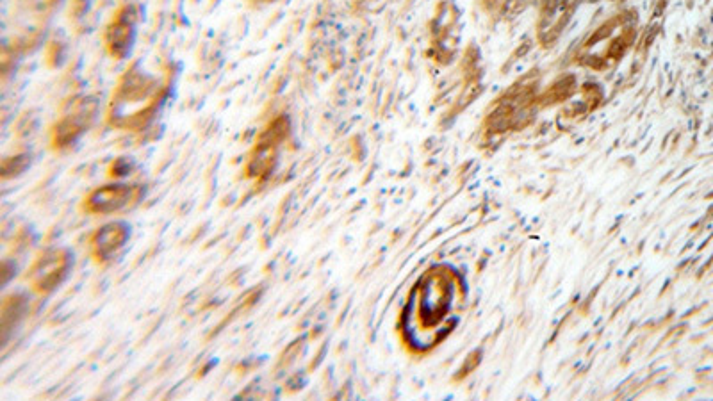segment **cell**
<instances>
[{
	"instance_id": "obj_6",
	"label": "cell",
	"mask_w": 713,
	"mask_h": 401,
	"mask_svg": "<svg viewBox=\"0 0 713 401\" xmlns=\"http://www.w3.org/2000/svg\"><path fill=\"white\" fill-rule=\"evenodd\" d=\"M136 25H138V11L132 6H125L116 13L113 20L107 24L104 33V43L109 56L125 59L131 54L136 38Z\"/></svg>"
},
{
	"instance_id": "obj_8",
	"label": "cell",
	"mask_w": 713,
	"mask_h": 401,
	"mask_svg": "<svg viewBox=\"0 0 713 401\" xmlns=\"http://www.w3.org/2000/svg\"><path fill=\"white\" fill-rule=\"evenodd\" d=\"M263 2H271V0H263Z\"/></svg>"
},
{
	"instance_id": "obj_3",
	"label": "cell",
	"mask_w": 713,
	"mask_h": 401,
	"mask_svg": "<svg viewBox=\"0 0 713 401\" xmlns=\"http://www.w3.org/2000/svg\"><path fill=\"white\" fill-rule=\"evenodd\" d=\"M95 113H97V102L90 97H75L68 100L58 122L54 123L50 132L52 147L56 150H65L75 145L82 134L90 129Z\"/></svg>"
},
{
	"instance_id": "obj_4",
	"label": "cell",
	"mask_w": 713,
	"mask_h": 401,
	"mask_svg": "<svg viewBox=\"0 0 713 401\" xmlns=\"http://www.w3.org/2000/svg\"><path fill=\"white\" fill-rule=\"evenodd\" d=\"M145 188L140 184H106L84 198L82 209L90 214H115L141 202Z\"/></svg>"
},
{
	"instance_id": "obj_1",
	"label": "cell",
	"mask_w": 713,
	"mask_h": 401,
	"mask_svg": "<svg viewBox=\"0 0 713 401\" xmlns=\"http://www.w3.org/2000/svg\"><path fill=\"white\" fill-rule=\"evenodd\" d=\"M168 81L132 65L116 84L107 109V122L118 131H143L156 118L168 97Z\"/></svg>"
},
{
	"instance_id": "obj_2",
	"label": "cell",
	"mask_w": 713,
	"mask_h": 401,
	"mask_svg": "<svg viewBox=\"0 0 713 401\" xmlns=\"http://www.w3.org/2000/svg\"><path fill=\"white\" fill-rule=\"evenodd\" d=\"M291 134V123L287 116H279L266 125L246 163V177L255 181H264L270 175L279 161L280 147L286 143Z\"/></svg>"
},
{
	"instance_id": "obj_7",
	"label": "cell",
	"mask_w": 713,
	"mask_h": 401,
	"mask_svg": "<svg viewBox=\"0 0 713 401\" xmlns=\"http://www.w3.org/2000/svg\"><path fill=\"white\" fill-rule=\"evenodd\" d=\"M129 227L125 223H107L95 230L90 238V254L97 264L111 261L129 241Z\"/></svg>"
},
{
	"instance_id": "obj_5",
	"label": "cell",
	"mask_w": 713,
	"mask_h": 401,
	"mask_svg": "<svg viewBox=\"0 0 713 401\" xmlns=\"http://www.w3.org/2000/svg\"><path fill=\"white\" fill-rule=\"evenodd\" d=\"M70 266H72V257L66 250H61V248L49 250L36 259L29 270L27 279L36 293L49 295L63 284V280L66 279V275L70 271Z\"/></svg>"
}]
</instances>
